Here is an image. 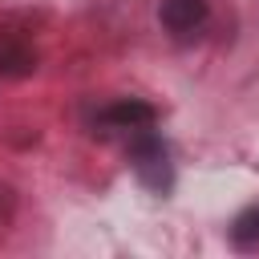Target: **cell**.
<instances>
[{
  "label": "cell",
  "instance_id": "obj_4",
  "mask_svg": "<svg viewBox=\"0 0 259 259\" xmlns=\"http://www.w3.org/2000/svg\"><path fill=\"white\" fill-rule=\"evenodd\" d=\"M36 69V53L12 36V32H0V77H28Z\"/></svg>",
  "mask_w": 259,
  "mask_h": 259
},
{
  "label": "cell",
  "instance_id": "obj_1",
  "mask_svg": "<svg viewBox=\"0 0 259 259\" xmlns=\"http://www.w3.org/2000/svg\"><path fill=\"white\" fill-rule=\"evenodd\" d=\"M130 162H134V174H138L150 190H158V194L170 190V182H174V174H170V154H166V142L154 134V125L130 130Z\"/></svg>",
  "mask_w": 259,
  "mask_h": 259
},
{
  "label": "cell",
  "instance_id": "obj_5",
  "mask_svg": "<svg viewBox=\"0 0 259 259\" xmlns=\"http://www.w3.org/2000/svg\"><path fill=\"white\" fill-rule=\"evenodd\" d=\"M231 243H235L239 251H259V206H247V210L235 219Z\"/></svg>",
  "mask_w": 259,
  "mask_h": 259
},
{
  "label": "cell",
  "instance_id": "obj_3",
  "mask_svg": "<svg viewBox=\"0 0 259 259\" xmlns=\"http://www.w3.org/2000/svg\"><path fill=\"white\" fill-rule=\"evenodd\" d=\"M206 16H210V8H206V0H162V8H158V20H162V28H170V32H194V28H202L206 24Z\"/></svg>",
  "mask_w": 259,
  "mask_h": 259
},
{
  "label": "cell",
  "instance_id": "obj_2",
  "mask_svg": "<svg viewBox=\"0 0 259 259\" xmlns=\"http://www.w3.org/2000/svg\"><path fill=\"white\" fill-rule=\"evenodd\" d=\"M158 121V109L150 101H138V97H121L113 105H105L97 113V125H109V130H142V125H154Z\"/></svg>",
  "mask_w": 259,
  "mask_h": 259
}]
</instances>
